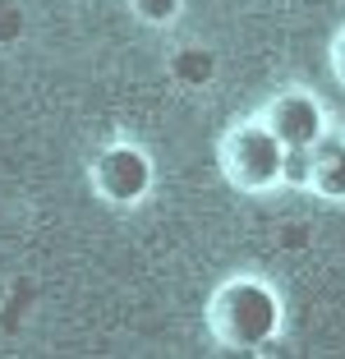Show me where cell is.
Wrapping results in <instances>:
<instances>
[{
  "mask_svg": "<svg viewBox=\"0 0 345 359\" xmlns=\"http://www.w3.org/2000/svg\"><path fill=\"white\" fill-rule=\"evenodd\" d=\"M175 10H180V0H138V14L152 19V23H166Z\"/></svg>",
  "mask_w": 345,
  "mask_h": 359,
  "instance_id": "52a82bcc",
  "label": "cell"
},
{
  "mask_svg": "<svg viewBox=\"0 0 345 359\" xmlns=\"http://www.w3.org/2000/svg\"><path fill=\"white\" fill-rule=\"evenodd\" d=\"M281 138L272 129H240V134L230 138V175L244 180V184H272L281 180Z\"/></svg>",
  "mask_w": 345,
  "mask_h": 359,
  "instance_id": "7a4b0ae2",
  "label": "cell"
},
{
  "mask_svg": "<svg viewBox=\"0 0 345 359\" xmlns=\"http://www.w3.org/2000/svg\"><path fill=\"white\" fill-rule=\"evenodd\" d=\"M180 69H184L189 79H194V74H198V79H208V74H212V60H208L203 51H189V60L180 65Z\"/></svg>",
  "mask_w": 345,
  "mask_h": 359,
  "instance_id": "ba28073f",
  "label": "cell"
},
{
  "mask_svg": "<svg viewBox=\"0 0 345 359\" xmlns=\"http://www.w3.org/2000/svg\"><path fill=\"white\" fill-rule=\"evenodd\" d=\"M217 327L230 346H262L276 332V299L253 281H235L217 299Z\"/></svg>",
  "mask_w": 345,
  "mask_h": 359,
  "instance_id": "6da1fadb",
  "label": "cell"
},
{
  "mask_svg": "<svg viewBox=\"0 0 345 359\" xmlns=\"http://www.w3.org/2000/svg\"><path fill=\"white\" fill-rule=\"evenodd\" d=\"M267 129L281 138V148H313L318 134H323V116H318V106L309 97H281L272 106Z\"/></svg>",
  "mask_w": 345,
  "mask_h": 359,
  "instance_id": "277c9868",
  "label": "cell"
},
{
  "mask_svg": "<svg viewBox=\"0 0 345 359\" xmlns=\"http://www.w3.org/2000/svg\"><path fill=\"white\" fill-rule=\"evenodd\" d=\"M97 180H102V194L115 203H134L147 194V184H152V166H147L143 152L134 148H111L102 157V166H97Z\"/></svg>",
  "mask_w": 345,
  "mask_h": 359,
  "instance_id": "3957f363",
  "label": "cell"
},
{
  "mask_svg": "<svg viewBox=\"0 0 345 359\" xmlns=\"http://www.w3.org/2000/svg\"><path fill=\"white\" fill-rule=\"evenodd\" d=\"M341 69H345V46H341Z\"/></svg>",
  "mask_w": 345,
  "mask_h": 359,
  "instance_id": "9c48e42d",
  "label": "cell"
},
{
  "mask_svg": "<svg viewBox=\"0 0 345 359\" xmlns=\"http://www.w3.org/2000/svg\"><path fill=\"white\" fill-rule=\"evenodd\" d=\"M313 175L318 184H323L327 194H336V198H345V148H323V157L313 161Z\"/></svg>",
  "mask_w": 345,
  "mask_h": 359,
  "instance_id": "5b68a950",
  "label": "cell"
},
{
  "mask_svg": "<svg viewBox=\"0 0 345 359\" xmlns=\"http://www.w3.org/2000/svg\"><path fill=\"white\" fill-rule=\"evenodd\" d=\"M309 175H313V157H309V148H285L281 152V180H290V184H309Z\"/></svg>",
  "mask_w": 345,
  "mask_h": 359,
  "instance_id": "8992f818",
  "label": "cell"
}]
</instances>
